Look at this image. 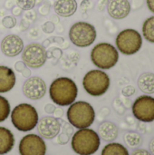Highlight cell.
Listing matches in <instances>:
<instances>
[{
    "mask_svg": "<svg viewBox=\"0 0 154 155\" xmlns=\"http://www.w3.org/2000/svg\"><path fill=\"white\" fill-rule=\"evenodd\" d=\"M78 94L76 84L69 77L54 79L49 87L51 100L59 106H67L75 102Z\"/></svg>",
    "mask_w": 154,
    "mask_h": 155,
    "instance_id": "obj_1",
    "label": "cell"
},
{
    "mask_svg": "<svg viewBox=\"0 0 154 155\" xmlns=\"http://www.w3.org/2000/svg\"><path fill=\"white\" fill-rule=\"evenodd\" d=\"M101 139L98 134L89 128L79 129L72 136L71 146L78 155L94 154L100 147Z\"/></svg>",
    "mask_w": 154,
    "mask_h": 155,
    "instance_id": "obj_2",
    "label": "cell"
},
{
    "mask_svg": "<svg viewBox=\"0 0 154 155\" xmlns=\"http://www.w3.org/2000/svg\"><path fill=\"white\" fill-rule=\"evenodd\" d=\"M66 115L70 124L77 129L89 128L95 119L93 107L84 101L74 102L70 104Z\"/></svg>",
    "mask_w": 154,
    "mask_h": 155,
    "instance_id": "obj_3",
    "label": "cell"
},
{
    "mask_svg": "<svg viewBox=\"0 0 154 155\" xmlns=\"http://www.w3.org/2000/svg\"><path fill=\"white\" fill-rule=\"evenodd\" d=\"M39 117L36 109L29 104H20L11 112V122L20 132H29L34 129Z\"/></svg>",
    "mask_w": 154,
    "mask_h": 155,
    "instance_id": "obj_4",
    "label": "cell"
},
{
    "mask_svg": "<svg viewBox=\"0 0 154 155\" xmlns=\"http://www.w3.org/2000/svg\"><path fill=\"white\" fill-rule=\"evenodd\" d=\"M92 63L101 70H109L116 65L119 60V52L109 43H99L91 51Z\"/></svg>",
    "mask_w": 154,
    "mask_h": 155,
    "instance_id": "obj_5",
    "label": "cell"
},
{
    "mask_svg": "<svg viewBox=\"0 0 154 155\" xmlns=\"http://www.w3.org/2000/svg\"><path fill=\"white\" fill-rule=\"evenodd\" d=\"M111 80L109 75L101 69L87 72L83 79V86L91 96L98 97L103 95L109 89Z\"/></svg>",
    "mask_w": 154,
    "mask_h": 155,
    "instance_id": "obj_6",
    "label": "cell"
},
{
    "mask_svg": "<svg viewBox=\"0 0 154 155\" xmlns=\"http://www.w3.org/2000/svg\"><path fill=\"white\" fill-rule=\"evenodd\" d=\"M97 36L95 27L87 22L80 21L74 23L69 30V38L74 45L77 47H88L92 45Z\"/></svg>",
    "mask_w": 154,
    "mask_h": 155,
    "instance_id": "obj_7",
    "label": "cell"
},
{
    "mask_svg": "<svg viewBox=\"0 0 154 155\" xmlns=\"http://www.w3.org/2000/svg\"><path fill=\"white\" fill-rule=\"evenodd\" d=\"M117 50L125 55H133L138 53L143 46V37L141 34L133 28L121 31L115 39Z\"/></svg>",
    "mask_w": 154,
    "mask_h": 155,
    "instance_id": "obj_8",
    "label": "cell"
},
{
    "mask_svg": "<svg viewBox=\"0 0 154 155\" xmlns=\"http://www.w3.org/2000/svg\"><path fill=\"white\" fill-rule=\"evenodd\" d=\"M22 61L29 68H40L47 60V53L44 45L39 43H31L25 45L21 53Z\"/></svg>",
    "mask_w": 154,
    "mask_h": 155,
    "instance_id": "obj_9",
    "label": "cell"
},
{
    "mask_svg": "<svg viewBox=\"0 0 154 155\" xmlns=\"http://www.w3.org/2000/svg\"><path fill=\"white\" fill-rule=\"evenodd\" d=\"M132 111L133 116L143 123H152L154 121V97L150 95H141L133 104Z\"/></svg>",
    "mask_w": 154,
    "mask_h": 155,
    "instance_id": "obj_10",
    "label": "cell"
},
{
    "mask_svg": "<svg viewBox=\"0 0 154 155\" xmlns=\"http://www.w3.org/2000/svg\"><path fill=\"white\" fill-rule=\"evenodd\" d=\"M18 150L20 155H45L46 144L41 136L30 134L21 139Z\"/></svg>",
    "mask_w": 154,
    "mask_h": 155,
    "instance_id": "obj_11",
    "label": "cell"
},
{
    "mask_svg": "<svg viewBox=\"0 0 154 155\" xmlns=\"http://www.w3.org/2000/svg\"><path fill=\"white\" fill-rule=\"evenodd\" d=\"M23 93L25 96L31 100H39L43 98L46 93V84L44 81L37 76L29 77L23 84Z\"/></svg>",
    "mask_w": 154,
    "mask_h": 155,
    "instance_id": "obj_12",
    "label": "cell"
},
{
    "mask_svg": "<svg viewBox=\"0 0 154 155\" xmlns=\"http://www.w3.org/2000/svg\"><path fill=\"white\" fill-rule=\"evenodd\" d=\"M37 131L42 138L54 139L61 131L60 121L53 116L43 117L37 124Z\"/></svg>",
    "mask_w": 154,
    "mask_h": 155,
    "instance_id": "obj_13",
    "label": "cell"
},
{
    "mask_svg": "<svg viewBox=\"0 0 154 155\" xmlns=\"http://www.w3.org/2000/svg\"><path fill=\"white\" fill-rule=\"evenodd\" d=\"M0 48L5 56L15 57L22 53L24 49V41L17 35H8L3 38Z\"/></svg>",
    "mask_w": 154,
    "mask_h": 155,
    "instance_id": "obj_14",
    "label": "cell"
},
{
    "mask_svg": "<svg viewBox=\"0 0 154 155\" xmlns=\"http://www.w3.org/2000/svg\"><path fill=\"white\" fill-rule=\"evenodd\" d=\"M131 4L128 0H109L107 11L109 15L117 20L127 17L131 12Z\"/></svg>",
    "mask_w": 154,
    "mask_h": 155,
    "instance_id": "obj_15",
    "label": "cell"
},
{
    "mask_svg": "<svg viewBox=\"0 0 154 155\" xmlns=\"http://www.w3.org/2000/svg\"><path fill=\"white\" fill-rule=\"evenodd\" d=\"M15 82L16 77L14 71L5 65H0V94L11 91Z\"/></svg>",
    "mask_w": 154,
    "mask_h": 155,
    "instance_id": "obj_16",
    "label": "cell"
},
{
    "mask_svg": "<svg viewBox=\"0 0 154 155\" xmlns=\"http://www.w3.org/2000/svg\"><path fill=\"white\" fill-rule=\"evenodd\" d=\"M54 10L59 16H72L77 10L76 0H56L54 5Z\"/></svg>",
    "mask_w": 154,
    "mask_h": 155,
    "instance_id": "obj_17",
    "label": "cell"
},
{
    "mask_svg": "<svg viewBox=\"0 0 154 155\" xmlns=\"http://www.w3.org/2000/svg\"><path fill=\"white\" fill-rule=\"evenodd\" d=\"M98 135L103 141L112 143L118 136V128L112 122H103L98 128Z\"/></svg>",
    "mask_w": 154,
    "mask_h": 155,
    "instance_id": "obj_18",
    "label": "cell"
},
{
    "mask_svg": "<svg viewBox=\"0 0 154 155\" xmlns=\"http://www.w3.org/2000/svg\"><path fill=\"white\" fill-rule=\"evenodd\" d=\"M15 145V137L12 132L0 126V155H5L12 151Z\"/></svg>",
    "mask_w": 154,
    "mask_h": 155,
    "instance_id": "obj_19",
    "label": "cell"
},
{
    "mask_svg": "<svg viewBox=\"0 0 154 155\" xmlns=\"http://www.w3.org/2000/svg\"><path fill=\"white\" fill-rule=\"evenodd\" d=\"M138 86L140 90L147 94H154V74L146 72L138 78Z\"/></svg>",
    "mask_w": 154,
    "mask_h": 155,
    "instance_id": "obj_20",
    "label": "cell"
},
{
    "mask_svg": "<svg viewBox=\"0 0 154 155\" xmlns=\"http://www.w3.org/2000/svg\"><path fill=\"white\" fill-rule=\"evenodd\" d=\"M101 155H130L126 147L118 143H110L102 150Z\"/></svg>",
    "mask_w": 154,
    "mask_h": 155,
    "instance_id": "obj_21",
    "label": "cell"
},
{
    "mask_svg": "<svg viewBox=\"0 0 154 155\" xmlns=\"http://www.w3.org/2000/svg\"><path fill=\"white\" fill-rule=\"evenodd\" d=\"M143 35L146 41L154 44V15L148 17L143 24Z\"/></svg>",
    "mask_w": 154,
    "mask_h": 155,
    "instance_id": "obj_22",
    "label": "cell"
},
{
    "mask_svg": "<svg viewBox=\"0 0 154 155\" xmlns=\"http://www.w3.org/2000/svg\"><path fill=\"white\" fill-rule=\"evenodd\" d=\"M124 142L130 147H138L143 142L142 135L135 132H129L124 134Z\"/></svg>",
    "mask_w": 154,
    "mask_h": 155,
    "instance_id": "obj_23",
    "label": "cell"
},
{
    "mask_svg": "<svg viewBox=\"0 0 154 155\" xmlns=\"http://www.w3.org/2000/svg\"><path fill=\"white\" fill-rule=\"evenodd\" d=\"M11 113V107L8 100L0 95V123L5 121Z\"/></svg>",
    "mask_w": 154,
    "mask_h": 155,
    "instance_id": "obj_24",
    "label": "cell"
},
{
    "mask_svg": "<svg viewBox=\"0 0 154 155\" xmlns=\"http://www.w3.org/2000/svg\"><path fill=\"white\" fill-rule=\"evenodd\" d=\"M15 69L18 73H20L25 78H29L30 75H31V70H30V68L27 67L26 64L23 61H17L15 64Z\"/></svg>",
    "mask_w": 154,
    "mask_h": 155,
    "instance_id": "obj_25",
    "label": "cell"
},
{
    "mask_svg": "<svg viewBox=\"0 0 154 155\" xmlns=\"http://www.w3.org/2000/svg\"><path fill=\"white\" fill-rule=\"evenodd\" d=\"M15 5L25 11L33 9L36 5L35 0H15Z\"/></svg>",
    "mask_w": 154,
    "mask_h": 155,
    "instance_id": "obj_26",
    "label": "cell"
},
{
    "mask_svg": "<svg viewBox=\"0 0 154 155\" xmlns=\"http://www.w3.org/2000/svg\"><path fill=\"white\" fill-rule=\"evenodd\" d=\"M2 25L7 29H11L15 26L16 19L14 15H6L2 19Z\"/></svg>",
    "mask_w": 154,
    "mask_h": 155,
    "instance_id": "obj_27",
    "label": "cell"
},
{
    "mask_svg": "<svg viewBox=\"0 0 154 155\" xmlns=\"http://www.w3.org/2000/svg\"><path fill=\"white\" fill-rule=\"evenodd\" d=\"M136 93V89L132 86V85H128L126 87H124L123 90H122V94L124 96V97H131L133 96L134 94Z\"/></svg>",
    "mask_w": 154,
    "mask_h": 155,
    "instance_id": "obj_28",
    "label": "cell"
},
{
    "mask_svg": "<svg viewBox=\"0 0 154 155\" xmlns=\"http://www.w3.org/2000/svg\"><path fill=\"white\" fill-rule=\"evenodd\" d=\"M42 29H43V31H44V33H46V34H51V33H53L54 30V25L53 22L48 21V22L44 23V24L42 25Z\"/></svg>",
    "mask_w": 154,
    "mask_h": 155,
    "instance_id": "obj_29",
    "label": "cell"
},
{
    "mask_svg": "<svg viewBox=\"0 0 154 155\" xmlns=\"http://www.w3.org/2000/svg\"><path fill=\"white\" fill-rule=\"evenodd\" d=\"M69 138H70V134H66L65 132H63L61 134H59L58 136V143L60 144H65L67 143V142L69 141Z\"/></svg>",
    "mask_w": 154,
    "mask_h": 155,
    "instance_id": "obj_30",
    "label": "cell"
},
{
    "mask_svg": "<svg viewBox=\"0 0 154 155\" xmlns=\"http://www.w3.org/2000/svg\"><path fill=\"white\" fill-rule=\"evenodd\" d=\"M50 10V4L48 2H44L40 7H39V13L41 15H47Z\"/></svg>",
    "mask_w": 154,
    "mask_h": 155,
    "instance_id": "obj_31",
    "label": "cell"
},
{
    "mask_svg": "<svg viewBox=\"0 0 154 155\" xmlns=\"http://www.w3.org/2000/svg\"><path fill=\"white\" fill-rule=\"evenodd\" d=\"M143 5V0H132V5L131 8L133 7L134 10L140 9Z\"/></svg>",
    "mask_w": 154,
    "mask_h": 155,
    "instance_id": "obj_32",
    "label": "cell"
},
{
    "mask_svg": "<svg viewBox=\"0 0 154 155\" xmlns=\"http://www.w3.org/2000/svg\"><path fill=\"white\" fill-rule=\"evenodd\" d=\"M109 0H99L98 1V5H97V8L100 12H103L105 7L108 5Z\"/></svg>",
    "mask_w": 154,
    "mask_h": 155,
    "instance_id": "obj_33",
    "label": "cell"
},
{
    "mask_svg": "<svg viewBox=\"0 0 154 155\" xmlns=\"http://www.w3.org/2000/svg\"><path fill=\"white\" fill-rule=\"evenodd\" d=\"M130 155H152L150 152L145 149H136Z\"/></svg>",
    "mask_w": 154,
    "mask_h": 155,
    "instance_id": "obj_34",
    "label": "cell"
},
{
    "mask_svg": "<svg viewBox=\"0 0 154 155\" xmlns=\"http://www.w3.org/2000/svg\"><path fill=\"white\" fill-rule=\"evenodd\" d=\"M91 6V2L89 0H83L82 3H81V9L84 11V12H86Z\"/></svg>",
    "mask_w": 154,
    "mask_h": 155,
    "instance_id": "obj_35",
    "label": "cell"
},
{
    "mask_svg": "<svg viewBox=\"0 0 154 155\" xmlns=\"http://www.w3.org/2000/svg\"><path fill=\"white\" fill-rule=\"evenodd\" d=\"M22 12H23V10H22L19 6H17L16 5H15V6H13V7H12V14H13L14 15H15V16L21 15Z\"/></svg>",
    "mask_w": 154,
    "mask_h": 155,
    "instance_id": "obj_36",
    "label": "cell"
},
{
    "mask_svg": "<svg viewBox=\"0 0 154 155\" xmlns=\"http://www.w3.org/2000/svg\"><path fill=\"white\" fill-rule=\"evenodd\" d=\"M55 109H56L55 106L53 105V104H46L45 107H44V111H45L47 114H54V112L55 111Z\"/></svg>",
    "mask_w": 154,
    "mask_h": 155,
    "instance_id": "obj_37",
    "label": "cell"
},
{
    "mask_svg": "<svg viewBox=\"0 0 154 155\" xmlns=\"http://www.w3.org/2000/svg\"><path fill=\"white\" fill-rule=\"evenodd\" d=\"M146 4L149 10L154 14V0H146Z\"/></svg>",
    "mask_w": 154,
    "mask_h": 155,
    "instance_id": "obj_38",
    "label": "cell"
},
{
    "mask_svg": "<svg viewBox=\"0 0 154 155\" xmlns=\"http://www.w3.org/2000/svg\"><path fill=\"white\" fill-rule=\"evenodd\" d=\"M149 148H150V153H151V154L154 155V138L150 142Z\"/></svg>",
    "mask_w": 154,
    "mask_h": 155,
    "instance_id": "obj_39",
    "label": "cell"
},
{
    "mask_svg": "<svg viewBox=\"0 0 154 155\" xmlns=\"http://www.w3.org/2000/svg\"><path fill=\"white\" fill-rule=\"evenodd\" d=\"M35 1H36V4L37 5H39V4H41L43 2V0H35Z\"/></svg>",
    "mask_w": 154,
    "mask_h": 155,
    "instance_id": "obj_40",
    "label": "cell"
}]
</instances>
